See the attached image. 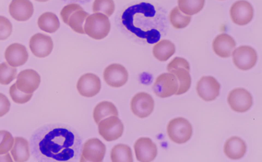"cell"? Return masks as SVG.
<instances>
[{
	"label": "cell",
	"mask_w": 262,
	"mask_h": 162,
	"mask_svg": "<svg viewBox=\"0 0 262 162\" xmlns=\"http://www.w3.org/2000/svg\"><path fill=\"white\" fill-rule=\"evenodd\" d=\"M45 156L57 161H67L75 156L77 148L75 134L69 129L57 127L47 133L38 144Z\"/></svg>",
	"instance_id": "1"
},
{
	"label": "cell",
	"mask_w": 262,
	"mask_h": 162,
	"mask_svg": "<svg viewBox=\"0 0 262 162\" xmlns=\"http://www.w3.org/2000/svg\"><path fill=\"white\" fill-rule=\"evenodd\" d=\"M167 71L173 74L178 80L179 89L176 95L186 93L190 88L191 83L190 65L188 61L184 58L176 57L168 64Z\"/></svg>",
	"instance_id": "2"
},
{
	"label": "cell",
	"mask_w": 262,
	"mask_h": 162,
	"mask_svg": "<svg viewBox=\"0 0 262 162\" xmlns=\"http://www.w3.org/2000/svg\"><path fill=\"white\" fill-rule=\"evenodd\" d=\"M60 14L62 21L74 32L79 34H85L84 24L90 14L84 11L79 4H68L62 8Z\"/></svg>",
	"instance_id": "3"
},
{
	"label": "cell",
	"mask_w": 262,
	"mask_h": 162,
	"mask_svg": "<svg viewBox=\"0 0 262 162\" xmlns=\"http://www.w3.org/2000/svg\"><path fill=\"white\" fill-rule=\"evenodd\" d=\"M111 30V23L108 17L100 13L90 14L84 24L85 34L96 40H101L106 37Z\"/></svg>",
	"instance_id": "4"
},
{
	"label": "cell",
	"mask_w": 262,
	"mask_h": 162,
	"mask_svg": "<svg viewBox=\"0 0 262 162\" xmlns=\"http://www.w3.org/2000/svg\"><path fill=\"white\" fill-rule=\"evenodd\" d=\"M167 133L173 142L182 144L188 142L192 135V126L186 119L177 117L171 119L167 126Z\"/></svg>",
	"instance_id": "5"
},
{
	"label": "cell",
	"mask_w": 262,
	"mask_h": 162,
	"mask_svg": "<svg viewBox=\"0 0 262 162\" xmlns=\"http://www.w3.org/2000/svg\"><path fill=\"white\" fill-rule=\"evenodd\" d=\"M99 134L107 142L120 138L124 131V125L117 115H110L101 120L98 124Z\"/></svg>",
	"instance_id": "6"
},
{
	"label": "cell",
	"mask_w": 262,
	"mask_h": 162,
	"mask_svg": "<svg viewBox=\"0 0 262 162\" xmlns=\"http://www.w3.org/2000/svg\"><path fill=\"white\" fill-rule=\"evenodd\" d=\"M152 88L156 96L165 98L176 94L179 89V83L173 74L164 73L157 77Z\"/></svg>",
	"instance_id": "7"
},
{
	"label": "cell",
	"mask_w": 262,
	"mask_h": 162,
	"mask_svg": "<svg viewBox=\"0 0 262 162\" xmlns=\"http://www.w3.org/2000/svg\"><path fill=\"white\" fill-rule=\"evenodd\" d=\"M232 60L235 66L242 71L253 68L257 60L255 50L249 45H241L235 49L232 53Z\"/></svg>",
	"instance_id": "8"
},
{
	"label": "cell",
	"mask_w": 262,
	"mask_h": 162,
	"mask_svg": "<svg viewBox=\"0 0 262 162\" xmlns=\"http://www.w3.org/2000/svg\"><path fill=\"white\" fill-rule=\"evenodd\" d=\"M227 102L233 111L245 112L251 108L253 98L247 89L237 87L229 92L227 96Z\"/></svg>",
	"instance_id": "9"
},
{
	"label": "cell",
	"mask_w": 262,
	"mask_h": 162,
	"mask_svg": "<svg viewBox=\"0 0 262 162\" xmlns=\"http://www.w3.org/2000/svg\"><path fill=\"white\" fill-rule=\"evenodd\" d=\"M106 152L105 144L97 138L88 140L83 145L80 162H101Z\"/></svg>",
	"instance_id": "10"
},
{
	"label": "cell",
	"mask_w": 262,
	"mask_h": 162,
	"mask_svg": "<svg viewBox=\"0 0 262 162\" xmlns=\"http://www.w3.org/2000/svg\"><path fill=\"white\" fill-rule=\"evenodd\" d=\"M155 102L151 96L146 92H139L134 95L130 103L132 112L141 119L148 117L153 111Z\"/></svg>",
	"instance_id": "11"
},
{
	"label": "cell",
	"mask_w": 262,
	"mask_h": 162,
	"mask_svg": "<svg viewBox=\"0 0 262 162\" xmlns=\"http://www.w3.org/2000/svg\"><path fill=\"white\" fill-rule=\"evenodd\" d=\"M254 9L252 5L246 0L234 2L230 9V16L232 21L238 26H245L253 19Z\"/></svg>",
	"instance_id": "12"
},
{
	"label": "cell",
	"mask_w": 262,
	"mask_h": 162,
	"mask_svg": "<svg viewBox=\"0 0 262 162\" xmlns=\"http://www.w3.org/2000/svg\"><path fill=\"white\" fill-rule=\"evenodd\" d=\"M105 83L112 87H120L126 84L128 73L126 68L119 63H112L105 67L103 73Z\"/></svg>",
	"instance_id": "13"
},
{
	"label": "cell",
	"mask_w": 262,
	"mask_h": 162,
	"mask_svg": "<svg viewBox=\"0 0 262 162\" xmlns=\"http://www.w3.org/2000/svg\"><path fill=\"white\" fill-rule=\"evenodd\" d=\"M220 88V83L211 76L201 77L196 87L198 96L206 102L214 100L219 95Z\"/></svg>",
	"instance_id": "14"
},
{
	"label": "cell",
	"mask_w": 262,
	"mask_h": 162,
	"mask_svg": "<svg viewBox=\"0 0 262 162\" xmlns=\"http://www.w3.org/2000/svg\"><path fill=\"white\" fill-rule=\"evenodd\" d=\"M136 159L141 162H150L156 157L158 149L156 144L148 137H141L134 144Z\"/></svg>",
	"instance_id": "15"
},
{
	"label": "cell",
	"mask_w": 262,
	"mask_h": 162,
	"mask_svg": "<svg viewBox=\"0 0 262 162\" xmlns=\"http://www.w3.org/2000/svg\"><path fill=\"white\" fill-rule=\"evenodd\" d=\"M76 88L81 96L91 98L99 92L101 88V81L96 75L86 73L79 78Z\"/></svg>",
	"instance_id": "16"
},
{
	"label": "cell",
	"mask_w": 262,
	"mask_h": 162,
	"mask_svg": "<svg viewBox=\"0 0 262 162\" xmlns=\"http://www.w3.org/2000/svg\"><path fill=\"white\" fill-rule=\"evenodd\" d=\"M16 79V87L26 94L35 91L38 88L41 81L40 76L32 69H26L20 71Z\"/></svg>",
	"instance_id": "17"
},
{
	"label": "cell",
	"mask_w": 262,
	"mask_h": 162,
	"mask_svg": "<svg viewBox=\"0 0 262 162\" xmlns=\"http://www.w3.org/2000/svg\"><path fill=\"white\" fill-rule=\"evenodd\" d=\"M52 38L42 33H36L30 39L29 48L33 54L38 58L49 56L53 49Z\"/></svg>",
	"instance_id": "18"
},
{
	"label": "cell",
	"mask_w": 262,
	"mask_h": 162,
	"mask_svg": "<svg viewBox=\"0 0 262 162\" xmlns=\"http://www.w3.org/2000/svg\"><path fill=\"white\" fill-rule=\"evenodd\" d=\"M9 12L15 20L25 21L33 15L34 7L30 0H12L9 6Z\"/></svg>",
	"instance_id": "19"
},
{
	"label": "cell",
	"mask_w": 262,
	"mask_h": 162,
	"mask_svg": "<svg viewBox=\"0 0 262 162\" xmlns=\"http://www.w3.org/2000/svg\"><path fill=\"white\" fill-rule=\"evenodd\" d=\"M28 57L26 47L18 43L10 44L5 52V58L7 62L15 67L24 65L27 61Z\"/></svg>",
	"instance_id": "20"
},
{
	"label": "cell",
	"mask_w": 262,
	"mask_h": 162,
	"mask_svg": "<svg viewBox=\"0 0 262 162\" xmlns=\"http://www.w3.org/2000/svg\"><path fill=\"white\" fill-rule=\"evenodd\" d=\"M236 47V42L232 37L226 33L217 35L212 42L214 52L221 58H228Z\"/></svg>",
	"instance_id": "21"
},
{
	"label": "cell",
	"mask_w": 262,
	"mask_h": 162,
	"mask_svg": "<svg viewBox=\"0 0 262 162\" xmlns=\"http://www.w3.org/2000/svg\"><path fill=\"white\" fill-rule=\"evenodd\" d=\"M247 145L241 137L233 136L227 139L224 146V152L232 160H238L246 154Z\"/></svg>",
	"instance_id": "22"
},
{
	"label": "cell",
	"mask_w": 262,
	"mask_h": 162,
	"mask_svg": "<svg viewBox=\"0 0 262 162\" xmlns=\"http://www.w3.org/2000/svg\"><path fill=\"white\" fill-rule=\"evenodd\" d=\"M10 153L14 161L24 162L27 161L30 157L28 141L23 137H15Z\"/></svg>",
	"instance_id": "23"
},
{
	"label": "cell",
	"mask_w": 262,
	"mask_h": 162,
	"mask_svg": "<svg viewBox=\"0 0 262 162\" xmlns=\"http://www.w3.org/2000/svg\"><path fill=\"white\" fill-rule=\"evenodd\" d=\"M176 52V47L173 43L167 39H162L157 42L153 47L152 54L154 57L160 61H166Z\"/></svg>",
	"instance_id": "24"
},
{
	"label": "cell",
	"mask_w": 262,
	"mask_h": 162,
	"mask_svg": "<svg viewBox=\"0 0 262 162\" xmlns=\"http://www.w3.org/2000/svg\"><path fill=\"white\" fill-rule=\"evenodd\" d=\"M37 25L41 30L49 33H55L60 27L57 16L51 12L41 14L38 18Z\"/></svg>",
	"instance_id": "25"
},
{
	"label": "cell",
	"mask_w": 262,
	"mask_h": 162,
	"mask_svg": "<svg viewBox=\"0 0 262 162\" xmlns=\"http://www.w3.org/2000/svg\"><path fill=\"white\" fill-rule=\"evenodd\" d=\"M110 115H118L116 107L111 102L106 101L100 102L94 109L93 116L97 124L104 118Z\"/></svg>",
	"instance_id": "26"
},
{
	"label": "cell",
	"mask_w": 262,
	"mask_h": 162,
	"mask_svg": "<svg viewBox=\"0 0 262 162\" xmlns=\"http://www.w3.org/2000/svg\"><path fill=\"white\" fill-rule=\"evenodd\" d=\"M110 157L113 162H133V153L130 147L127 145L119 144L112 149Z\"/></svg>",
	"instance_id": "27"
},
{
	"label": "cell",
	"mask_w": 262,
	"mask_h": 162,
	"mask_svg": "<svg viewBox=\"0 0 262 162\" xmlns=\"http://www.w3.org/2000/svg\"><path fill=\"white\" fill-rule=\"evenodd\" d=\"M169 21L177 29H183L190 22L191 16L183 13L178 6L173 8L169 15Z\"/></svg>",
	"instance_id": "28"
},
{
	"label": "cell",
	"mask_w": 262,
	"mask_h": 162,
	"mask_svg": "<svg viewBox=\"0 0 262 162\" xmlns=\"http://www.w3.org/2000/svg\"><path fill=\"white\" fill-rule=\"evenodd\" d=\"M205 0H178V7L184 13L192 15L203 8Z\"/></svg>",
	"instance_id": "29"
},
{
	"label": "cell",
	"mask_w": 262,
	"mask_h": 162,
	"mask_svg": "<svg viewBox=\"0 0 262 162\" xmlns=\"http://www.w3.org/2000/svg\"><path fill=\"white\" fill-rule=\"evenodd\" d=\"M115 10L113 0H94L92 10L94 13H100L111 16Z\"/></svg>",
	"instance_id": "30"
},
{
	"label": "cell",
	"mask_w": 262,
	"mask_h": 162,
	"mask_svg": "<svg viewBox=\"0 0 262 162\" xmlns=\"http://www.w3.org/2000/svg\"><path fill=\"white\" fill-rule=\"evenodd\" d=\"M17 70L7 62L0 64V84L8 85L16 77Z\"/></svg>",
	"instance_id": "31"
},
{
	"label": "cell",
	"mask_w": 262,
	"mask_h": 162,
	"mask_svg": "<svg viewBox=\"0 0 262 162\" xmlns=\"http://www.w3.org/2000/svg\"><path fill=\"white\" fill-rule=\"evenodd\" d=\"M14 138L6 130H0V155L8 153L12 148Z\"/></svg>",
	"instance_id": "32"
},
{
	"label": "cell",
	"mask_w": 262,
	"mask_h": 162,
	"mask_svg": "<svg viewBox=\"0 0 262 162\" xmlns=\"http://www.w3.org/2000/svg\"><path fill=\"white\" fill-rule=\"evenodd\" d=\"M9 94L13 102L17 104H24L28 102L33 96V93L26 94L19 90L16 87L15 83L10 86Z\"/></svg>",
	"instance_id": "33"
},
{
	"label": "cell",
	"mask_w": 262,
	"mask_h": 162,
	"mask_svg": "<svg viewBox=\"0 0 262 162\" xmlns=\"http://www.w3.org/2000/svg\"><path fill=\"white\" fill-rule=\"evenodd\" d=\"M12 32V25L6 17L0 15V40L7 39Z\"/></svg>",
	"instance_id": "34"
},
{
	"label": "cell",
	"mask_w": 262,
	"mask_h": 162,
	"mask_svg": "<svg viewBox=\"0 0 262 162\" xmlns=\"http://www.w3.org/2000/svg\"><path fill=\"white\" fill-rule=\"evenodd\" d=\"M10 102L7 97L0 92V117L7 114L10 110Z\"/></svg>",
	"instance_id": "35"
},
{
	"label": "cell",
	"mask_w": 262,
	"mask_h": 162,
	"mask_svg": "<svg viewBox=\"0 0 262 162\" xmlns=\"http://www.w3.org/2000/svg\"><path fill=\"white\" fill-rule=\"evenodd\" d=\"M13 161L10 154L7 153L6 155H0V161Z\"/></svg>",
	"instance_id": "36"
},
{
	"label": "cell",
	"mask_w": 262,
	"mask_h": 162,
	"mask_svg": "<svg viewBox=\"0 0 262 162\" xmlns=\"http://www.w3.org/2000/svg\"><path fill=\"white\" fill-rule=\"evenodd\" d=\"M36 1L39 2H46L48 1L49 0H35Z\"/></svg>",
	"instance_id": "37"
},
{
	"label": "cell",
	"mask_w": 262,
	"mask_h": 162,
	"mask_svg": "<svg viewBox=\"0 0 262 162\" xmlns=\"http://www.w3.org/2000/svg\"><path fill=\"white\" fill-rule=\"evenodd\" d=\"M75 1H80V0H75Z\"/></svg>",
	"instance_id": "38"
}]
</instances>
